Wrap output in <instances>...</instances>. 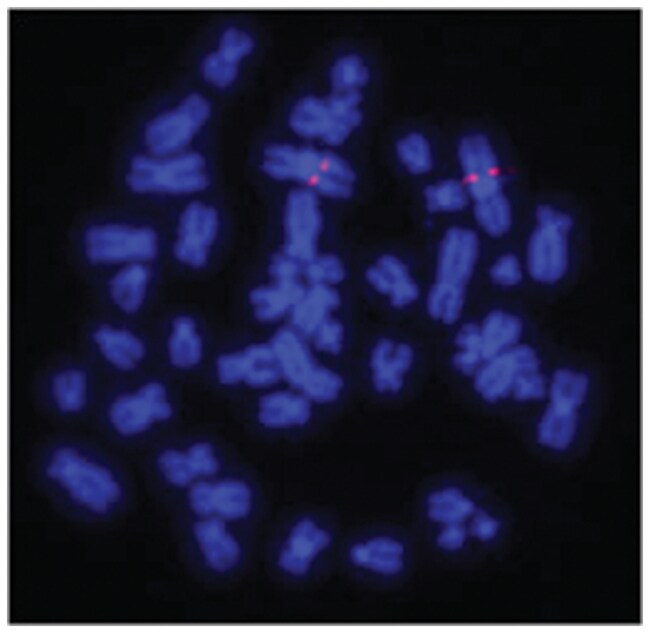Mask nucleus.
<instances>
[{
    "label": "nucleus",
    "instance_id": "obj_41",
    "mask_svg": "<svg viewBox=\"0 0 650 633\" xmlns=\"http://www.w3.org/2000/svg\"><path fill=\"white\" fill-rule=\"evenodd\" d=\"M344 386L339 374L326 367L318 366L301 389L302 394L317 403H329L337 399Z\"/></svg>",
    "mask_w": 650,
    "mask_h": 633
},
{
    "label": "nucleus",
    "instance_id": "obj_27",
    "mask_svg": "<svg viewBox=\"0 0 650 633\" xmlns=\"http://www.w3.org/2000/svg\"><path fill=\"white\" fill-rule=\"evenodd\" d=\"M484 362L519 344L523 332L521 320L504 310L489 312L479 325Z\"/></svg>",
    "mask_w": 650,
    "mask_h": 633
},
{
    "label": "nucleus",
    "instance_id": "obj_17",
    "mask_svg": "<svg viewBox=\"0 0 650 633\" xmlns=\"http://www.w3.org/2000/svg\"><path fill=\"white\" fill-rule=\"evenodd\" d=\"M303 338L292 327H283L269 342L282 377L300 391L318 367Z\"/></svg>",
    "mask_w": 650,
    "mask_h": 633
},
{
    "label": "nucleus",
    "instance_id": "obj_20",
    "mask_svg": "<svg viewBox=\"0 0 650 633\" xmlns=\"http://www.w3.org/2000/svg\"><path fill=\"white\" fill-rule=\"evenodd\" d=\"M339 304L340 295L335 287L309 285L289 314L291 327L303 337H311Z\"/></svg>",
    "mask_w": 650,
    "mask_h": 633
},
{
    "label": "nucleus",
    "instance_id": "obj_31",
    "mask_svg": "<svg viewBox=\"0 0 650 633\" xmlns=\"http://www.w3.org/2000/svg\"><path fill=\"white\" fill-rule=\"evenodd\" d=\"M202 350V340L195 321L186 315L176 317L168 339L170 362L177 368H191L201 360Z\"/></svg>",
    "mask_w": 650,
    "mask_h": 633
},
{
    "label": "nucleus",
    "instance_id": "obj_38",
    "mask_svg": "<svg viewBox=\"0 0 650 633\" xmlns=\"http://www.w3.org/2000/svg\"><path fill=\"white\" fill-rule=\"evenodd\" d=\"M589 379L582 372L571 369H559L552 378L549 397L552 401H561L579 407L588 393Z\"/></svg>",
    "mask_w": 650,
    "mask_h": 633
},
{
    "label": "nucleus",
    "instance_id": "obj_21",
    "mask_svg": "<svg viewBox=\"0 0 650 633\" xmlns=\"http://www.w3.org/2000/svg\"><path fill=\"white\" fill-rule=\"evenodd\" d=\"M194 535L207 564L217 572H227L237 565L240 547L219 519L197 523Z\"/></svg>",
    "mask_w": 650,
    "mask_h": 633
},
{
    "label": "nucleus",
    "instance_id": "obj_46",
    "mask_svg": "<svg viewBox=\"0 0 650 633\" xmlns=\"http://www.w3.org/2000/svg\"><path fill=\"white\" fill-rule=\"evenodd\" d=\"M469 198L473 202L484 200L503 192V181L499 173L485 175L464 181Z\"/></svg>",
    "mask_w": 650,
    "mask_h": 633
},
{
    "label": "nucleus",
    "instance_id": "obj_26",
    "mask_svg": "<svg viewBox=\"0 0 650 633\" xmlns=\"http://www.w3.org/2000/svg\"><path fill=\"white\" fill-rule=\"evenodd\" d=\"M457 159L465 181L499 173L496 150L488 136L482 132H469L460 138Z\"/></svg>",
    "mask_w": 650,
    "mask_h": 633
},
{
    "label": "nucleus",
    "instance_id": "obj_19",
    "mask_svg": "<svg viewBox=\"0 0 650 633\" xmlns=\"http://www.w3.org/2000/svg\"><path fill=\"white\" fill-rule=\"evenodd\" d=\"M158 466L166 480L175 486H185L196 476L214 474L219 462L210 444L192 445L186 453L165 450L159 455Z\"/></svg>",
    "mask_w": 650,
    "mask_h": 633
},
{
    "label": "nucleus",
    "instance_id": "obj_16",
    "mask_svg": "<svg viewBox=\"0 0 650 633\" xmlns=\"http://www.w3.org/2000/svg\"><path fill=\"white\" fill-rule=\"evenodd\" d=\"M414 360L412 347L389 338L379 339L370 354L372 383L379 393H396L401 390L403 376Z\"/></svg>",
    "mask_w": 650,
    "mask_h": 633
},
{
    "label": "nucleus",
    "instance_id": "obj_30",
    "mask_svg": "<svg viewBox=\"0 0 650 633\" xmlns=\"http://www.w3.org/2000/svg\"><path fill=\"white\" fill-rule=\"evenodd\" d=\"M577 408L565 402L550 400L539 424V441L558 450L568 447L576 431Z\"/></svg>",
    "mask_w": 650,
    "mask_h": 633
},
{
    "label": "nucleus",
    "instance_id": "obj_4",
    "mask_svg": "<svg viewBox=\"0 0 650 633\" xmlns=\"http://www.w3.org/2000/svg\"><path fill=\"white\" fill-rule=\"evenodd\" d=\"M525 253V267L537 282L552 284L564 277L570 263L571 216L552 205H540Z\"/></svg>",
    "mask_w": 650,
    "mask_h": 633
},
{
    "label": "nucleus",
    "instance_id": "obj_13",
    "mask_svg": "<svg viewBox=\"0 0 650 633\" xmlns=\"http://www.w3.org/2000/svg\"><path fill=\"white\" fill-rule=\"evenodd\" d=\"M190 506L199 515L217 514L226 519L245 517L252 505L250 487L240 480L200 482L189 492Z\"/></svg>",
    "mask_w": 650,
    "mask_h": 633
},
{
    "label": "nucleus",
    "instance_id": "obj_14",
    "mask_svg": "<svg viewBox=\"0 0 650 633\" xmlns=\"http://www.w3.org/2000/svg\"><path fill=\"white\" fill-rule=\"evenodd\" d=\"M330 543L331 535L326 529L310 518L300 519L292 527L279 553L278 565L285 573L302 577Z\"/></svg>",
    "mask_w": 650,
    "mask_h": 633
},
{
    "label": "nucleus",
    "instance_id": "obj_49",
    "mask_svg": "<svg viewBox=\"0 0 650 633\" xmlns=\"http://www.w3.org/2000/svg\"><path fill=\"white\" fill-rule=\"evenodd\" d=\"M499 530V522L487 514L479 510L473 520L471 531L474 536L482 541L493 539Z\"/></svg>",
    "mask_w": 650,
    "mask_h": 633
},
{
    "label": "nucleus",
    "instance_id": "obj_43",
    "mask_svg": "<svg viewBox=\"0 0 650 633\" xmlns=\"http://www.w3.org/2000/svg\"><path fill=\"white\" fill-rule=\"evenodd\" d=\"M201 72L208 83L218 88H225L236 80L239 67L223 62L214 52H210L202 60Z\"/></svg>",
    "mask_w": 650,
    "mask_h": 633
},
{
    "label": "nucleus",
    "instance_id": "obj_36",
    "mask_svg": "<svg viewBox=\"0 0 650 633\" xmlns=\"http://www.w3.org/2000/svg\"><path fill=\"white\" fill-rule=\"evenodd\" d=\"M455 345L454 367L464 375H474L484 363L479 325L463 324L455 335Z\"/></svg>",
    "mask_w": 650,
    "mask_h": 633
},
{
    "label": "nucleus",
    "instance_id": "obj_44",
    "mask_svg": "<svg viewBox=\"0 0 650 633\" xmlns=\"http://www.w3.org/2000/svg\"><path fill=\"white\" fill-rule=\"evenodd\" d=\"M310 338L317 350L335 355L343 347L344 327L341 322L330 317L317 328Z\"/></svg>",
    "mask_w": 650,
    "mask_h": 633
},
{
    "label": "nucleus",
    "instance_id": "obj_2",
    "mask_svg": "<svg viewBox=\"0 0 650 633\" xmlns=\"http://www.w3.org/2000/svg\"><path fill=\"white\" fill-rule=\"evenodd\" d=\"M479 252V238L472 229L452 226L444 232L437 252L435 281L426 299L427 312L433 319L444 324L459 319Z\"/></svg>",
    "mask_w": 650,
    "mask_h": 633
},
{
    "label": "nucleus",
    "instance_id": "obj_1",
    "mask_svg": "<svg viewBox=\"0 0 650 633\" xmlns=\"http://www.w3.org/2000/svg\"><path fill=\"white\" fill-rule=\"evenodd\" d=\"M260 167L268 177L296 183L320 198L345 200L356 183L353 166L331 148L272 142L262 151Z\"/></svg>",
    "mask_w": 650,
    "mask_h": 633
},
{
    "label": "nucleus",
    "instance_id": "obj_15",
    "mask_svg": "<svg viewBox=\"0 0 650 633\" xmlns=\"http://www.w3.org/2000/svg\"><path fill=\"white\" fill-rule=\"evenodd\" d=\"M365 277L376 292L389 298L394 308H405L419 296V287L408 266L394 254L381 255L367 268Z\"/></svg>",
    "mask_w": 650,
    "mask_h": 633
},
{
    "label": "nucleus",
    "instance_id": "obj_48",
    "mask_svg": "<svg viewBox=\"0 0 650 633\" xmlns=\"http://www.w3.org/2000/svg\"><path fill=\"white\" fill-rule=\"evenodd\" d=\"M466 531L461 524H448L437 537L438 546L447 551H456L463 547Z\"/></svg>",
    "mask_w": 650,
    "mask_h": 633
},
{
    "label": "nucleus",
    "instance_id": "obj_18",
    "mask_svg": "<svg viewBox=\"0 0 650 633\" xmlns=\"http://www.w3.org/2000/svg\"><path fill=\"white\" fill-rule=\"evenodd\" d=\"M350 561L357 567L383 577L400 574L405 566V547L391 536H375L355 543L349 550Z\"/></svg>",
    "mask_w": 650,
    "mask_h": 633
},
{
    "label": "nucleus",
    "instance_id": "obj_47",
    "mask_svg": "<svg viewBox=\"0 0 650 633\" xmlns=\"http://www.w3.org/2000/svg\"><path fill=\"white\" fill-rule=\"evenodd\" d=\"M546 386L539 370L522 374L516 380L512 394L520 401L540 399L545 395Z\"/></svg>",
    "mask_w": 650,
    "mask_h": 633
},
{
    "label": "nucleus",
    "instance_id": "obj_24",
    "mask_svg": "<svg viewBox=\"0 0 650 633\" xmlns=\"http://www.w3.org/2000/svg\"><path fill=\"white\" fill-rule=\"evenodd\" d=\"M273 363L277 360L270 343H254L241 351L220 355L216 361L217 376L224 385L245 383L258 368Z\"/></svg>",
    "mask_w": 650,
    "mask_h": 633
},
{
    "label": "nucleus",
    "instance_id": "obj_7",
    "mask_svg": "<svg viewBox=\"0 0 650 633\" xmlns=\"http://www.w3.org/2000/svg\"><path fill=\"white\" fill-rule=\"evenodd\" d=\"M84 249L92 264L142 263L156 256L158 238L149 227L96 225L86 230Z\"/></svg>",
    "mask_w": 650,
    "mask_h": 633
},
{
    "label": "nucleus",
    "instance_id": "obj_10",
    "mask_svg": "<svg viewBox=\"0 0 650 633\" xmlns=\"http://www.w3.org/2000/svg\"><path fill=\"white\" fill-rule=\"evenodd\" d=\"M219 230L217 210L193 201L182 211L177 227L173 254L182 264L199 269L206 265Z\"/></svg>",
    "mask_w": 650,
    "mask_h": 633
},
{
    "label": "nucleus",
    "instance_id": "obj_8",
    "mask_svg": "<svg viewBox=\"0 0 650 633\" xmlns=\"http://www.w3.org/2000/svg\"><path fill=\"white\" fill-rule=\"evenodd\" d=\"M211 112L209 101L200 93L187 95L176 107L153 118L146 126L145 141L155 156L183 152Z\"/></svg>",
    "mask_w": 650,
    "mask_h": 633
},
{
    "label": "nucleus",
    "instance_id": "obj_34",
    "mask_svg": "<svg viewBox=\"0 0 650 633\" xmlns=\"http://www.w3.org/2000/svg\"><path fill=\"white\" fill-rule=\"evenodd\" d=\"M426 209L433 214H453L462 211L470 198L465 183L445 178L429 184L423 192Z\"/></svg>",
    "mask_w": 650,
    "mask_h": 633
},
{
    "label": "nucleus",
    "instance_id": "obj_33",
    "mask_svg": "<svg viewBox=\"0 0 650 633\" xmlns=\"http://www.w3.org/2000/svg\"><path fill=\"white\" fill-rule=\"evenodd\" d=\"M474 512V502L455 487L434 491L427 498L428 517L444 525L461 524Z\"/></svg>",
    "mask_w": 650,
    "mask_h": 633
},
{
    "label": "nucleus",
    "instance_id": "obj_28",
    "mask_svg": "<svg viewBox=\"0 0 650 633\" xmlns=\"http://www.w3.org/2000/svg\"><path fill=\"white\" fill-rule=\"evenodd\" d=\"M327 78L331 92L362 94L370 81L371 70L363 55L346 51L331 62Z\"/></svg>",
    "mask_w": 650,
    "mask_h": 633
},
{
    "label": "nucleus",
    "instance_id": "obj_40",
    "mask_svg": "<svg viewBox=\"0 0 650 633\" xmlns=\"http://www.w3.org/2000/svg\"><path fill=\"white\" fill-rule=\"evenodd\" d=\"M303 277L309 285L335 286L346 276L342 260L335 254L317 253L303 264Z\"/></svg>",
    "mask_w": 650,
    "mask_h": 633
},
{
    "label": "nucleus",
    "instance_id": "obj_29",
    "mask_svg": "<svg viewBox=\"0 0 650 633\" xmlns=\"http://www.w3.org/2000/svg\"><path fill=\"white\" fill-rule=\"evenodd\" d=\"M148 281V268L142 263H131L110 280V296L121 310L134 313L144 301Z\"/></svg>",
    "mask_w": 650,
    "mask_h": 633
},
{
    "label": "nucleus",
    "instance_id": "obj_11",
    "mask_svg": "<svg viewBox=\"0 0 650 633\" xmlns=\"http://www.w3.org/2000/svg\"><path fill=\"white\" fill-rule=\"evenodd\" d=\"M539 370V358L529 346L518 344L486 360L474 374V388L488 402L508 396L524 373Z\"/></svg>",
    "mask_w": 650,
    "mask_h": 633
},
{
    "label": "nucleus",
    "instance_id": "obj_9",
    "mask_svg": "<svg viewBox=\"0 0 650 633\" xmlns=\"http://www.w3.org/2000/svg\"><path fill=\"white\" fill-rule=\"evenodd\" d=\"M323 228L320 197L305 187H295L286 196L283 208L282 251L306 263L317 252Z\"/></svg>",
    "mask_w": 650,
    "mask_h": 633
},
{
    "label": "nucleus",
    "instance_id": "obj_23",
    "mask_svg": "<svg viewBox=\"0 0 650 633\" xmlns=\"http://www.w3.org/2000/svg\"><path fill=\"white\" fill-rule=\"evenodd\" d=\"M310 418V400L303 394L275 391L259 400L258 420L267 428L302 426Z\"/></svg>",
    "mask_w": 650,
    "mask_h": 633
},
{
    "label": "nucleus",
    "instance_id": "obj_32",
    "mask_svg": "<svg viewBox=\"0 0 650 633\" xmlns=\"http://www.w3.org/2000/svg\"><path fill=\"white\" fill-rule=\"evenodd\" d=\"M395 155L402 168L415 176L427 174L434 164L431 142L424 133L417 130H409L398 137Z\"/></svg>",
    "mask_w": 650,
    "mask_h": 633
},
{
    "label": "nucleus",
    "instance_id": "obj_45",
    "mask_svg": "<svg viewBox=\"0 0 650 633\" xmlns=\"http://www.w3.org/2000/svg\"><path fill=\"white\" fill-rule=\"evenodd\" d=\"M268 272L272 281H300L303 276V264L280 250L270 258Z\"/></svg>",
    "mask_w": 650,
    "mask_h": 633
},
{
    "label": "nucleus",
    "instance_id": "obj_5",
    "mask_svg": "<svg viewBox=\"0 0 650 633\" xmlns=\"http://www.w3.org/2000/svg\"><path fill=\"white\" fill-rule=\"evenodd\" d=\"M204 157L197 152H181L168 156H135L126 177L135 192L188 194L208 186Z\"/></svg>",
    "mask_w": 650,
    "mask_h": 633
},
{
    "label": "nucleus",
    "instance_id": "obj_39",
    "mask_svg": "<svg viewBox=\"0 0 650 633\" xmlns=\"http://www.w3.org/2000/svg\"><path fill=\"white\" fill-rule=\"evenodd\" d=\"M255 48V39L246 29L238 26L226 28L219 39L218 48L213 51L223 62L240 68L243 59Z\"/></svg>",
    "mask_w": 650,
    "mask_h": 633
},
{
    "label": "nucleus",
    "instance_id": "obj_3",
    "mask_svg": "<svg viewBox=\"0 0 650 633\" xmlns=\"http://www.w3.org/2000/svg\"><path fill=\"white\" fill-rule=\"evenodd\" d=\"M362 94H304L291 106L288 125L297 136L329 148L345 143L363 120Z\"/></svg>",
    "mask_w": 650,
    "mask_h": 633
},
{
    "label": "nucleus",
    "instance_id": "obj_22",
    "mask_svg": "<svg viewBox=\"0 0 650 633\" xmlns=\"http://www.w3.org/2000/svg\"><path fill=\"white\" fill-rule=\"evenodd\" d=\"M305 289L301 281H272L271 284L253 288L249 293V302L255 318L263 323H271L290 314Z\"/></svg>",
    "mask_w": 650,
    "mask_h": 633
},
{
    "label": "nucleus",
    "instance_id": "obj_6",
    "mask_svg": "<svg viewBox=\"0 0 650 633\" xmlns=\"http://www.w3.org/2000/svg\"><path fill=\"white\" fill-rule=\"evenodd\" d=\"M72 498L96 512H104L119 497L120 489L110 472L71 448L55 452L47 468Z\"/></svg>",
    "mask_w": 650,
    "mask_h": 633
},
{
    "label": "nucleus",
    "instance_id": "obj_12",
    "mask_svg": "<svg viewBox=\"0 0 650 633\" xmlns=\"http://www.w3.org/2000/svg\"><path fill=\"white\" fill-rule=\"evenodd\" d=\"M171 414L166 389L156 381L146 383L134 394L119 397L109 411L112 424L124 435L140 433Z\"/></svg>",
    "mask_w": 650,
    "mask_h": 633
},
{
    "label": "nucleus",
    "instance_id": "obj_37",
    "mask_svg": "<svg viewBox=\"0 0 650 633\" xmlns=\"http://www.w3.org/2000/svg\"><path fill=\"white\" fill-rule=\"evenodd\" d=\"M86 376L79 369H68L52 381V392L58 407L64 412L78 411L84 404Z\"/></svg>",
    "mask_w": 650,
    "mask_h": 633
},
{
    "label": "nucleus",
    "instance_id": "obj_42",
    "mask_svg": "<svg viewBox=\"0 0 650 633\" xmlns=\"http://www.w3.org/2000/svg\"><path fill=\"white\" fill-rule=\"evenodd\" d=\"M524 266L518 256L513 253L499 255L489 268L491 281L504 288L514 287L523 277Z\"/></svg>",
    "mask_w": 650,
    "mask_h": 633
},
{
    "label": "nucleus",
    "instance_id": "obj_35",
    "mask_svg": "<svg viewBox=\"0 0 650 633\" xmlns=\"http://www.w3.org/2000/svg\"><path fill=\"white\" fill-rule=\"evenodd\" d=\"M473 215L479 229L493 238L504 236L513 222L512 206L503 192L473 202Z\"/></svg>",
    "mask_w": 650,
    "mask_h": 633
},
{
    "label": "nucleus",
    "instance_id": "obj_25",
    "mask_svg": "<svg viewBox=\"0 0 650 633\" xmlns=\"http://www.w3.org/2000/svg\"><path fill=\"white\" fill-rule=\"evenodd\" d=\"M92 337L103 356L121 370L134 368L144 357V343L128 330L102 325Z\"/></svg>",
    "mask_w": 650,
    "mask_h": 633
}]
</instances>
